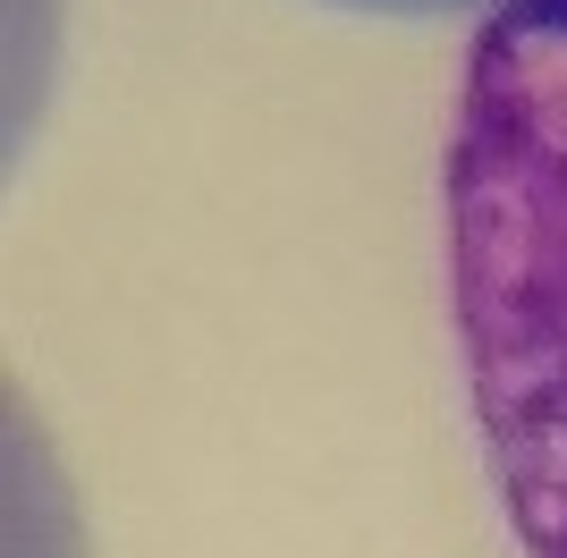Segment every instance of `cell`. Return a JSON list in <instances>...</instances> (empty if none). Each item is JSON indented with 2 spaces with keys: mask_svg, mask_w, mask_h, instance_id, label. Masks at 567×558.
Wrapping results in <instances>:
<instances>
[{
  "mask_svg": "<svg viewBox=\"0 0 567 558\" xmlns=\"http://www.w3.org/2000/svg\"><path fill=\"white\" fill-rule=\"evenodd\" d=\"M474 441L525 558H567V0H499L450 136Z\"/></svg>",
  "mask_w": 567,
  "mask_h": 558,
  "instance_id": "1",
  "label": "cell"
},
{
  "mask_svg": "<svg viewBox=\"0 0 567 558\" xmlns=\"http://www.w3.org/2000/svg\"><path fill=\"white\" fill-rule=\"evenodd\" d=\"M331 9H381V18H441V9H474V0H331ZM499 9V0H492Z\"/></svg>",
  "mask_w": 567,
  "mask_h": 558,
  "instance_id": "2",
  "label": "cell"
}]
</instances>
